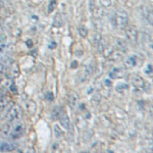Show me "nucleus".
I'll list each match as a JSON object with an SVG mask.
<instances>
[{
  "mask_svg": "<svg viewBox=\"0 0 153 153\" xmlns=\"http://www.w3.org/2000/svg\"><path fill=\"white\" fill-rule=\"evenodd\" d=\"M115 18H117V25L120 29H126L129 23V16H128L127 11L124 9H120L117 13H115Z\"/></svg>",
  "mask_w": 153,
  "mask_h": 153,
  "instance_id": "1",
  "label": "nucleus"
},
{
  "mask_svg": "<svg viewBox=\"0 0 153 153\" xmlns=\"http://www.w3.org/2000/svg\"><path fill=\"white\" fill-rule=\"evenodd\" d=\"M25 130H26L25 124L24 123H19V124L16 125L12 128L11 132H9V134H10V137L12 139H18L21 136H23V134L25 133Z\"/></svg>",
  "mask_w": 153,
  "mask_h": 153,
  "instance_id": "2",
  "label": "nucleus"
},
{
  "mask_svg": "<svg viewBox=\"0 0 153 153\" xmlns=\"http://www.w3.org/2000/svg\"><path fill=\"white\" fill-rule=\"evenodd\" d=\"M23 113H22V109L19 106H12V108L10 109V111L7 114V120H8L9 123L13 122L16 120H19L22 117Z\"/></svg>",
  "mask_w": 153,
  "mask_h": 153,
  "instance_id": "3",
  "label": "nucleus"
},
{
  "mask_svg": "<svg viewBox=\"0 0 153 153\" xmlns=\"http://www.w3.org/2000/svg\"><path fill=\"white\" fill-rule=\"evenodd\" d=\"M126 35H127V38L131 42H133V43H137L138 42L139 33H138L137 29L135 27H128V28H126Z\"/></svg>",
  "mask_w": 153,
  "mask_h": 153,
  "instance_id": "4",
  "label": "nucleus"
},
{
  "mask_svg": "<svg viewBox=\"0 0 153 153\" xmlns=\"http://www.w3.org/2000/svg\"><path fill=\"white\" fill-rule=\"evenodd\" d=\"M126 75V68H113V70L109 73L110 79H118V78H123Z\"/></svg>",
  "mask_w": 153,
  "mask_h": 153,
  "instance_id": "5",
  "label": "nucleus"
},
{
  "mask_svg": "<svg viewBox=\"0 0 153 153\" xmlns=\"http://www.w3.org/2000/svg\"><path fill=\"white\" fill-rule=\"evenodd\" d=\"M132 84H133V86H134L135 88L142 89V88H144L145 82H144V80H143L142 76L136 75V76H133V78H132Z\"/></svg>",
  "mask_w": 153,
  "mask_h": 153,
  "instance_id": "6",
  "label": "nucleus"
},
{
  "mask_svg": "<svg viewBox=\"0 0 153 153\" xmlns=\"http://www.w3.org/2000/svg\"><path fill=\"white\" fill-rule=\"evenodd\" d=\"M59 120H60V125L62 126V128H65V130H68L71 127V120H70V117L66 113H61L59 115Z\"/></svg>",
  "mask_w": 153,
  "mask_h": 153,
  "instance_id": "7",
  "label": "nucleus"
},
{
  "mask_svg": "<svg viewBox=\"0 0 153 153\" xmlns=\"http://www.w3.org/2000/svg\"><path fill=\"white\" fill-rule=\"evenodd\" d=\"M93 73H94V65H93V63H88L85 66V68H84V78H85L84 81L87 80L88 78H90L93 75Z\"/></svg>",
  "mask_w": 153,
  "mask_h": 153,
  "instance_id": "8",
  "label": "nucleus"
},
{
  "mask_svg": "<svg viewBox=\"0 0 153 153\" xmlns=\"http://www.w3.org/2000/svg\"><path fill=\"white\" fill-rule=\"evenodd\" d=\"M16 148V147L13 143H6V142L0 143V151H13Z\"/></svg>",
  "mask_w": 153,
  "mask_h": 153,
  "instance_id": "9",
  "label": "nucleus"
},
{
  "mask_svg": "<svg viewBox=\"0 0 153 153\" xmlns=\"http://www.w3.org/2000/svg\"><path fill=\"white\" fill-rule=\"evenodd\" d=\"M142 44L147 48H152V40H151V37H150L148 34L143 33L142 34Z\"/></svg>",
  "mask_w": 153,
  "mask_h": 153,
  "instance_id": "10",
  "label": "nucleus"
},
{
  "mask_svg": "<svg viewBox=\"0 0 153 153\" xmlns=\"http://www.w3.org/2000/svg\"><path fill=\"white\" fill-rule=\"evenodd\" d=\"M79 100H80V97H79L78 93L71 92L70 96H68V101H70V105L71 107H75V106L78 104Z\"/></svg>",
  "mask_w": 153,
  "mask_h": 153,
  "instance_id": "11",
  "label": "nucleus"
},
{
  "mask_svg": "<svg viewBox=\"0 0 153 153\" xmlns=\"http://www.w3.org/2000/svg\"><path fill=\"white\" fill-rule=\"evenodd\" d=\"M114 43H115V46H117V48L118 50H120V51L127 50V44H126L125 40H123V39H120V38H117V39H115Z\"/></svg>",
  "mask_w": 153,
  "mask_h": 153,
  "instance_id": "12",
  "label": "nucleus"
},
{
  "mask_svg": "<svg viewBox=\"0 0 153 153\" xmlns=\"http://www.w3.org/2000/svg\"><path fill=\"white\" fill-rule=\"evenodd\" d=\"M137 65V57L134 55V56H131L125 61V66L128 68H134V66Z\"/></svg>",
  "mask_w": 153,
  "mask_h": 153,
  "instance_id": "13",
  "label": "nucleus"
},
{
  "mask_svg": "<svg viewBox=\"0 0 153 153\" xmlns=\"http://www.w3.org/2000/svg\"><path fill=\"white\" fill-rule=\"evenodd\" d=\"M101 39H102V36H101V34L99 33V32H95V33L92 35V38H91V41H92L93 45L97 47V45H98V44H99V42L101 41Z\"/></svg>",
  "mask_w": 153,
  "mask_h": 153,
  "instance_id": "14",
  "label": "nucleus"
},
{
  "mask_svg": "<svg viewBox=\"0 0 153 153\" xmlns=\"http://www.w3.org/2000/svg\"><path fill=\"white\" fill-rule=\"evenodd\" d=\"M26 108L30 113H34L37 109V105L33 100H29L28 102L26 103Z\"/></svg>",
  "mask_w": 153,
  "mask_h": 153,
  "instance_id": "15",
  "label": "nucleus"
},
{
  "mask_svg": "<svg viewBox=\"0 0 153 153\" xmlns=\"http://www.w3.org/2000/svg\"><path fill=\"white\" fill-rule=\"evenodd\" d=\"M9 102V98L5 97V96H1L0 97V111H3L6 108V106L8 105Z\"/></svg>",
  "mask_w": 153,
  "mask_h": 153,
  "instance_id": "16",
  "label": "nucleus"
},
{
  "mask_svg": "<svg viewBox=\"0 0 153 153\" xmlns=\"http://www.w3.org/2000/svg\"><path fill=\"white\" fill-rule=\"evenodd\" d=\"M113 51H114V48H113L112 46L105 45V47L103 48L102 52H103V54H104L105 57H110V56H111V54L113 53Z\"/></svg>",
  "mask_w": 153,
  "mask_h": 153,
  "instance_id": "17",
  "label": "nucleus"
},
{
  "mask_svg": "<svg viewBox=\"0 0 153 153\" xmlns=\"http://www.w3.org/2000/svg\"><path fill=\"white\" fill-rule=\"evenodd\" d=\"M11 76H13V78H16V76H19V65H16V63H13L11 66Z\"/></svg>",
  "mask_w": 153,
  "mask_h": 153,
  "instance_id": "18",
  "label": "nucleus"
},
{
  "mask_svg": "<svg viewBox=\"0 0 153 153\" xmlns=\"http://www.w3.org/2000/svg\"><path fill=\"white\" fill-rule=\"evenodd\" d=\"M54 134H55L56 138H61L63 136V131L59 128L58 125H54Z\"/></svg>",
  "mask_w": 153,
  "mask_h": 153,
  "instance_id": "19",
  "label": "nucleus"
},
{
  "mask_svg": "<svg viewBox=\"0 0 153 153\" xmlns=\"http://www.w3.org/2000/svg\"><path fill=\"white\" fill-rule=\"evenodd\" d=\"M78 31H79V34L81 35V37H83V38L87 37V35H88V30H87V28H86V27L80 26V27H79V29H78Z\"/></svg>",
  "mask_w": 153,
  "mask_h": 153,
  "instance_id": "20",
  "label": "nucleus"
},
{
  "mask_svg": "<svg viewBox=\"0 0 153 153\" xmlns=\"http://www.w3.org/2000/svg\"><path fill=\"white\" fill-rule=\"evenodd\" d=\"M9 132H10V123H7V124H5L3 126V128H2V131L1 133L3 134L4 136H7L9 135Z\"/></svg>",
  "mask_w": 153,
  "mask_h": 153,
  "instance_id": "21",
  "label": "nucleus"
},
{
  "mask_svg": "<svg viewBox=\"0 0 153 153\" xmlns=\"http://www.w3.org/2000/svg\"><path fill=\"white\" fill-rule=\"evenodd\" d=\"M60 108L58 107H54L53 108V110H52V112H51V115H52V117L54 118V120H56V118H58L59 117V115H60Z\"/></svg>",
  "mask_w": 153,
  "mask_h": 153,
  "instance_id": "22",
  "label": "nucleus"
},
{
  "mask_svg": "<svg viewBox=\"0 0 153 153\" xmlns=\"http://www.w3.org/2000/svg\"><path fill=\"white\" fill-rule=\"evenodd\" d=\"M94 27H95V29L97 30V31H101L102 30V22L100 21L99 19H96L95 21H94Z\"/></svg>",
  "mask_w": 153,
  "mask_h": 153,
  "instance_id": "23",
  "label": "nucleus"
},
{
  "mask_svg": "<svg viewBox=\"0 0 153 153\" xmlns=\"http://www.w3.org/2000/svg\"><path fill=\"white\" fill-rule=\"evenodd\" d=\"M102 7H109L111 5V0H99Z\"/></svg>",
  "mask_w": 153,
  "mask_h": 153,
  "instance_id": "24",
  "label": "nucleus"
},
{
  "mask_svg": "<svg viewBox=\"0 0 153 153\" xmlns=\"http://www.w3.org/2000/svg\"><path fill=\"white\" fill-rule=\"evenodd\" d=\"M125 89H128V85H127V84H124V83H120V84H117V90H118V91H122V90H125Z\"/></svg>",
  "mask_w": 153,
  "mask_h": 153,
  "instance_id": "25",
  "label": "nucleus"
},
{
  "mask_svg": "<svg viewBox=\"0 0 153 153\" xmlns=\"http://www.w3.org/2000/svg\"><path fill=\"white\" fill-rule=\"evenodd\" d=\"M55 5H56V1H55V0H51V1H50V4H49L48 11H52L53 9L55 8Z\"/></svg>",
  "mask_w": 153,
  "mask_h": 153,
  "instance_id": "26",
  "label": "nucleus"
},
{
  "mask_svg": "<svg viewBox=\"0 0 153 153\" xmlns=\"http://www.w3.org/2000/svg\"><path fill=\"white\" fill-rule=\"evenodd\" d=\"M91 101H92V103H94V104H98V103L100 102V98L98 97V95H94Z\"/></svg>",
  "mask_w": 153,
  "mask_h": 153,
  "instance_id": "27",
  "label": "nucleus"
},
{
  "mask_svg": "<svg viewBox=\"0 0 153 153\" xmlns=\"http://www.w3.org/2000/svg\"><path fill=\"white\" fill-rule=\"evenodd\" d=\"M104 85H105L107 88H109V87H111L112 82H111L110 80H105V81H104Z\"/></svg>",
  "mask_w": 153,
  "mask_h": 153,
  "instance_id": "28",
  "label": "nucleus"
},
{
  "mask_svg": "<svg viewBox=\"0 0 153 153\" xmlns=\"http://www.w3.org/2000/svg\"><path fill=\"white\" fill-rule=\"evenodd\" d=\"M147 73H149V74H151L152 73V65H147Z\"/></svg>",
  "mask_w": 153,
  "mask_h": 153,
  "instance_id": "29",
  "label": "nucleus"
},
{
  "mask_svg": "<svg viewBox=\"0 0 153 153\" xmlns=\"http://www.w3.org/2000/svg\"><path fill=\"white\" fill-rule=\"evenodd\" d=\"M47 98H48V100H53V94H52V93H48Z\"/></svg>",
  "mask_w": 153,
  "mask_h": 153,
  "instance_id": "30",
  "label": "nucleus"
},
{
  "mask_svg": "<svg viewBox=\"0 0 153 153\" xmlns=\"http://www.w3.org/2000/svg\"><path fill=\"white\" fill-rule=\"evenodd\" d=\"M5 39H6L5 35H0V42H1V41H5Z\"/></svg>",
  "mask_w": 153,
  "mask_h": 153,
  "instance_id": "31",
  "label": "nucleus"
},
{
  "mask_svg": "<svg viewBox=\"0 0 153 153\" xmlns=\"http://www.w3.org/2000/svg\"><path fill=\"white\" fill-rule=\"evenodd\" d=\"M76 66H78V62H76V61H73V63H71V68H76Z\"/></svg>",
  "mask_w": 153,
  "mask_h": 153,
  "instance_id": "32",
  "label": "nucleus"
},
{
  "mask_svg": "<svg viewBox=\"0 0 153 153\" xmlns=\"http://www.w3.org/2000/svg\"><path fill=\"white\" fill-rule=\"evenodd\" d=\"M27 43H28L29 47H32V45H33V43H32V41H31V40H29L28 42H27Z\"/></svg>",
  "mask_w": 153,
  "mask_h": 153,
  "instance_id": "33",
  "label": "nucleus"
},
{
  "mask_svg": "<svg viewBox=\"0 0 153 153\" xmlns=\"http://www.w3.org/2000/svg\"><path fill=\"white\" fill-rule=\"evenodd\" d=\"M10 89H11V90H12V91H13V92H14V91H16V86H14V85H13V84H12V85H11V87H10Z\"/></svg>",
  "mask_w": 153,
  "mask_h": 153,
  "instance_id": "34",
  "label": "nucleus"
},
{
  "mask_svg": "<svg viewBox=\"0 0 153 153\" xmlns=\"http://www.w3.org/2000/svg\"><path fill=\"white\" fill-rule=\"evenodd\" d=\"M0 9H1V5H0Z\"/></svg>",
  "mask_w": 153,
  "mask_h": 153,
  "instance_id": "35",
  "label": "nucleus"
}]
</instances>
